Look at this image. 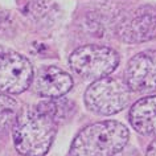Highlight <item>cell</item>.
<instances>
[{
    "mask_svg": "<svg viewBox=\"0 0 156 156\" xmlns=\"http://www.w3.org/2000/svg\"><path fill=\"white\" fill-rule=\"evenodd\" d=\"M21 108L20 105L11 94H0V134H4L13 127Z\"/></svg>",
    "mask_w": 156,
    "mask_h": 156,
    "instance_id": "10",
    "label": "cell"
},
{
    "mask_svg": "<svg viewBox=\"0 0 156 156\" xmlns=\"http://www.w3.org/2000/svg\"><path fill=\"white\" fill-rule=\"evenodd\" d=\"M73 111V103L65 98H49L21 108L12 127L16 151L23 156H45L60 123L70 118Z\"/></svg>",
    "mask_w": 156,
    "mask_h": 156,
    "instance_id": "1",
    "label": "cell"
},
{
    "mask_svg": "<svg viewBox=\"0 0 156 156\" xmlns=\"http://www.w3.org/2000/svg\"><path fill=\"white\" fill-rule=\"evenodd\" d=\"M128 138L130 132L120 122H97L78 132L69 156H114L126 147Z\"/></svg>",
    "mask_w": 156,
    "mask_h": 156,
    "instance_id": "2",
    "label": "cell"
},
{
    "mask_svg": "<svg viewBox=\"0 0 156 156\" xmlns=\"http://www.w3.org/2000/svg\"><path fill=\"white\" fill-rule=\"evenodd\" d=\"M12 24H13L12 19L7 15V12L0 11V36L9 32V30L12 29Z\"/></svg>",
    "mask_w": 156,
    "mask_h": 156,
    "instance_id": "12",
    "label": "cell"
},
{
    "mask_svg": "<svg viewBox=\"0 0 156 156\" xmlns=\"http://www.w3.org/2000/svg\"><path fill=\"white\" fill-rule=\"evenodd\" d=\"M146 156H156V139L152 140V142L150 143V146L147 147Z\"/></svg>",
    "mask_w": 156,
    "mask_h": 156,
    "instance_id": "13",
    "label": "cell"
},
{
    "mask_svg": "<svg viewBox=\"0 0 156 156\" xmlns=\"http://www.w3.org/2000/svg\"><path fill=\"white\" fill-rule=\"evenodd\" d=\"M30 86L42 98H61L73 87V80L57 66H44L33 77Z\"/></svg>",
    "mask_w": 156,
    "mask_h": 156,
    "instance_id": "8",
    "label": "cell"
},
{
    "mask_svg": "<svg viewBox=\"0 0 156 156\" xmlns=\"http://www.w3.org/2000/svg\"><path fill=\"white\" fill-rule=\"evenodd\" d=\"M116 36L127 44H140L156 38V7L142 5L116 23Z\"/></svg>",
    "mask_w": 156,
    "mask_h": 156,
    "instance_id": "6",
    "label": "cell"
},
{
    "mask_svg": "<svg viewBox=\"0 0 156 156\" xmlns=\"http://www.w3.org/2000/svg\"><path fill=\"white\" fill-rule=\"evenodd\" d=\"M34 77L29 60L0 45V93L21 94L30 87Z\"/></svg>",
    "mask_w": 156,
    "mask_h": 156,
    "instance_id": "5",
    "label": "cell"
},
{
    "mask_svg": "<svg viewBox=\"0 0 156 156\" xmlns=\"http://www.w3.org/2000/svg\"><path fill=\"white\" fill-rule=\"evenodd\" d=\"M124 82L131 91H156V50H143L128 61Z\"/></svg>",
    "mask_w": 156,
    "mask_h": 156,
    "instance_id": "7",
    "label": "cell"
},
{
    "mask_svg": "<svg viewBox=\"0 0 156 156\" xmlns=\"http://www.w3.org/2000/svg\"><path fill=\"white\" fill-rule=\"evenodd\" d=\"M128 119L136 132L156 138V95L146 97L135 102Z\"/></svg>",
    "mask_w": 156,
    "mask_h": 156,
    "instance_id": "9",
    "label": "cell"
},
{
    "mask_svg": "<svg viewBox=\"0 0 156 156\" xmlns=\"http://www.w3.org/2000/svg\"><path fill=\"white\" fill-rule=\"evenodd\" d=\"M28 15L38 24H45L56 17L57 5L52 0H32L28 5Z\"/></svg>",
    "mask_w": 156,
    "mask_h": 156,
    "instance_id": "11",
    "label": "cell"
},
{
    "mask_svg": "<svg viewBox=\"0 0 156 156\" xmlns=\"http://www.w3.org/2000/svg\"><path fill=\"white\" fill-rule=\"evenodd\" d=\"M116 50L105 45H83L77 48L69 58L70 68L77 76L86 80H99L111 74L119 65Z\"/></svg>",
    "mask_w": 156,
    "mask_h": 156,
    "instance_id": "3",
    "label": "cell"
},
{
    "mask_svg": "<svg viewBox=\"0 0 156 156\" xmlns=\"http://www.w3.org/2000/svg\"><path fill=\"white\" fill-rule=\"evenodd\" d=\"M130 91L126 82L103 77L95 80L85 91V105L97 115H114L127 106Z\"/></svg>",
    "mask_w": 156,
    "mask_h": 156,
    "instance_id": "4",
    "label": "cell"
}]
</instances>
